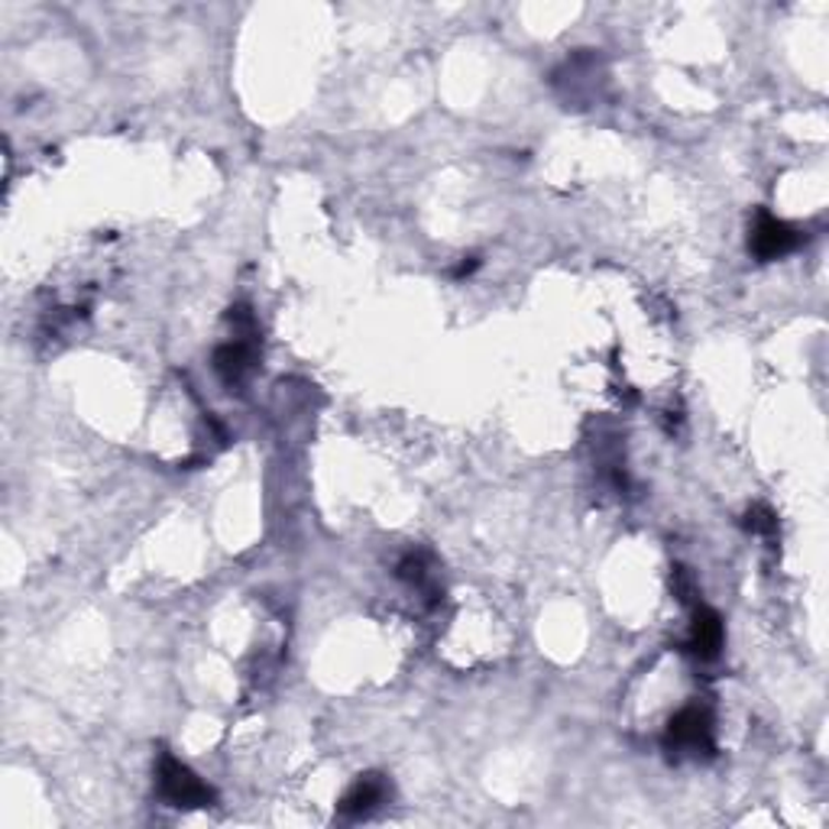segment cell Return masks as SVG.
Returning <instances> with one entry per match:
<instances>
[{"label": "cell", "mask_w": 829, "mask_h": 829, "mask_svg": "<svg viewBox=\"0 0 829 829\" xmlns=\"http://www.w3.org/2000/svg\"><path fill=\"white\" fill-rule=\"evenodd\" d=\"M156 781H159V794L173 807H211L214 804V791L188 765H181L178 759H173L169 752L159 759Z\"/></svg>", "instance_id": "obj_1"}, {"label": "cell", "mask_w": 829, "mask_h": 829, "mask_svg": "<svg viewBox=\"0 0 829 829\" xmlns=\"http://www.w3.org/2000/svg\"><path fill=\"white\" fill-rule=\"evenodd\" d=\"M671 752H712V716L704 707H684L664 732Z\"/></svg>", "instance_id": "obj_2"}, {"label": "cell", "mask_w": 829, "mask_h": 829, "mask_svg": "<svg viewBox=\"0 0 829 829\" xmlns=\"http://www.w3.org/2000/svg\"><path fill=\"white\" fill-rule=\"evenodd\" d=\"M797 243H800V231L791 228L787 221L769 214V211H762V214L755 218L752 234H749V250H752L762 263L787 256L791 250H797Z\"/></svg>", "instance_id": "obj_3"}, {"label": "cell", "mask_w": 829, "mask_h": 829, "mask_svg": "<svg viewBox=\"0 0 829 829\" xmlns=\"http://www.w3.org/2000/svg\"><path fill=\"white\" fill-rule=\"evenodd\" d=\"M386 797H389L386 777H383V774H363L354 787L341 797L338 810H341L344 817H366V814L376 810Z\"/></svg>", "instance_id": "obj_4"}, {"label": "cell", "mask_w": 829, "mask_h": 829, "mask_svg": "<svg viewBox=\"0 0 829 829\" xmlns=\"http://www.w3.org/2000/svg\"><path fill=\"white\" fill-rule=\"evenodd\" d=\"M722 639H726V629H722L719 612L710 609V606H697L687 649L697 654L700 661H712V657L719 654V649H722Z\"/></svg>", "instance_id": "obj_5"}, {"label": "cell", "mask_w": 829, "mask_h": 829, "mask_svg": "<svg viewBox=\"0 0 829 829\" xmlns=\"http://www.w3.org/2000/svg\"><path fill=\"white\" fill-rule=\"evenodd\" d=\"M250 366H253V341L250 338H234L224 347H218V354H214V369L221 373V379L228 386L240 383L250 373Z\"/></svg>", "instance_id": "obj_6"}, {"label": "cell", "mask_w": 829, "mask_h": 829, "mask_svg": "<svg viewBox=\"0 0 829 829\" xmlns=\"http://www.w3.org/2000/svg\"><path fill=\"white\" fill-rule=\"evenodd\" d=\"M745 529L755 534H774L777 532V519H774V512H771L769 506H755L745 516Z\"/></svg>", "instance_id": "obj_7"}]
</instances>
